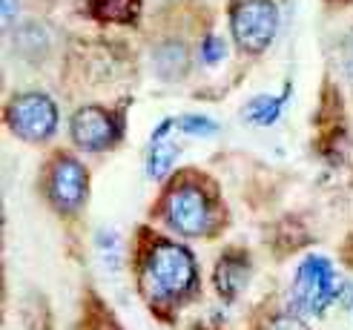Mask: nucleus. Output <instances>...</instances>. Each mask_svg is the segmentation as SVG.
<instances>
[{
  "instance_id": "f257e3e1",
  "label": "nucleus",
  "mask_w": 353,
  "mask_h": 330,
  "mask_svg": "<svg viewBox=\"0 0 353 330\" xmlns=\"http://www.w3.org/2000/svg\"><path fill=\"white\" fill-rule=\"evenodd\" d=\"M147 285L158 296H184L196 285V262L187 247L172 241H158L147 258Z\"/></svg>"
},
{
  "instance_id": "f03ea898",
  "label": "nucleus",
  "mask_w": 353,
  "mask_h": 330,
  "mask_svg": "<svg viewBox=\"0 0 353 330\" xmlns=\"http://www.w3.org/2000/svg\"><path fill=\"white\" fill-rule=\"evenodd\" d=\"M276 26H279V12L273 0H236L230 12V29L239 49L259 55V52H264L273 43Z\"/></svg>"
},
{
  "instance_id": "7ed1b4c3",
  "label": "nucleus",
  "mask_w": 353,
  "mask_h": 330,
  "mask_svg": "<svg viewBox=\"0 0 353 330\" xmlns=\"http://www.w3.org/2000/svg\"><path fill=\"white\" fill-rule=\"evenodd\" d=\"M336 296V273L325 256H307L296 270L293 305L302 313H322Z\"/></svg>"
},
{
  "instance_id": "20e7f679",
  "label": "nucleus",
  "mask_w": 353,
  "mask_h": 330,
  "mask_svg": "<svg viewBox=\"0 0 353 330\" xmlns=\"http://www.w3.org/2000/svg\"><path fill=\"white\" fill-rule=\"evenodd\" d=\"M9 127L26 141H46L58 127V110L43 92L17 95L9 103Z\"/></svg>"
},
{
  "instance_id": "39448f33",
  "label": "nucleus",
  "mask_w": 353,
  "mask_h": 330,
  "mask_svg": "<svg viewBox=\"0 0 353 330\" xmlns=\"http://www.w3.org/2000/svg\"><path fill=\"white\" fill-rule=\"evenodd\" d=\"M167 221L181 236H201L210 227V204L199 187L184 184L167 198Z\"/></svg>"
},
{
  "instance_id": "423d86ee",
  "label": "nucleus",
  "mask_w": 353,
  "mask_h": 330,
  "mask_svg": "<svg viewBox=\"0 0 353 330\" xmlns=\"http://www.w3.org/2000/svg\"><path fill=\"white\" fill-rule=\"evenodd\" d=\"M86 189H90V178H86V169L81 161L75 158H61L52 169L49 178V198L58 207L61 213H72L83 204Z\"/></svg>"
},
{
  "instance_id": "0eeeda50",
  "label": "nucleus",
  "mask_w": 353,
  "mask_h": 330,
  "mask_svg": "<svg viewBox=\"0 0 353 330\" xmlns=\"http://www.w3.org/2000/svg\"><path fill=\"white\" fill-rule=\"evenodd\" d=\"M118 130L107 110L101 107H81L72 115V141L90 152H101L115 144Z\"/></svg>"
},
{
  "instance_id": "6e6552de",
  "label": "nucleus",
  "mask_w": 353,
  "mask_h": 330,
  "mask_svg": "<svg viewBox=\"0 0 353 330\" xmlns=\"http://www.w3.org/2000/svg\"><path fill=\"white\" fill-rule=\"evenodd\" d=\"M152 63H155V72L161 75L164 81L184 78L187 69H190V52L179 41H167V43H161L152 52Z\"/></svg>"
},
{
  "instance_id": "1a4fd4ad",
  "label": "nucleus",
  "mask_w": 353,
  "mask_h": 330,
  "mask_svg": "<svg viewBox=\"0 0 353 330\" xmlns=\"http://www.w3.org/2000/svg\"><path fill=\"white\" fill-rule=\"evenodd\" d=\"M141 12V0H92V14L110 23H132Z\"/></svg>"
},
{
  "instance_id": "9d476101",
  "label": "nucleus",
  "mask_w": 353,
  "mask_h": 330,
  "mask_svg": "<svg viewBox=\"0 0 353 330\" xmlns=\"http://www.w3.org/2000/svg\"><path fill=\"white\" fill-rule=\"evenodd\" d=\"M247 276V262L241 256H224L219 262V270H216V282H219V290L221 296H236L241 282Z\"/></svg>"
},
{
  "instance_id": "9b49d317",
  "label": "nucleus",
  "mask_w": 353,
  "mask_h": 330,
  "mask_svg": "<svg viewBox=\"0 0 353 330\" xmlns=\"http://www.w3.org/2000/svg\"><path fill=\"white\" fill-rule=\"evenodd\" d=\"M175 158H179V147L170 144V141H155L150 158H147V172L152 178H164L167 172L172 169Z\"/></svg>"
},
{
  "instance_id": "f8f14e48",
  "label": "nucleus",
  "mask_w": 353,
  "mask_h": 330,
  "mask_svg": "<svg viewBox=\"0 0 353 330\" xmlns=\"http://www.w3.org/2000/svg\"><path fill=\"white\" fill-rule=\"evenodd\" d=\"M290 92V90H288ZM288 92L281 95V98H268V95H261V98H256L250 107L244 110V115L253 121V124H261V127H268V124H273V121L279 118V112H281V103L288 101Z\"/></svg>"
},
{
  "instance_id": "ddd939ff",
  "label": "nucleus",
  "mask_w": 353,
  "mask_h": 330,
  "mask_svg": "<svg viewBox=\"0 0 353 330\" xmlns=\"http://www.w3.org/2000/svg\"><path fill=\"white\" fill-rule=\"evenodd\" d=\"M179 127H181L187 135H201V138H210V135L219 132L216 121H210V118H204V115H184V118L179 121Z\"/></svg>"
},
{
  "instance_id": "4468645a",
  "label": "nucleus",
  "mask_w": 353,
  "mask_h": 330,
  "mask_svg": "<svg viewBox=\"0 0 353 330\" xmlns=\"http://www.w3.org/2000/svg\"><path fill=\"white\" fill-rule=\"evenodd\" d=\"M224 52H227V46H224L221 38H216V34H210V38L201 43V58L207 63H219L224 58Z\"/></svg>"
},
{
  "instance_id": "2eb2a0df",
  "label": "nucleus",
  "mask_w": 353,
  "mask_h": 330,
  "mask_svg": "<svg viewBox=\"0 0 353 330\" xmlns=\"http://www.w3.org/2000/svg\"><path fill=\"white\" fill-rule=\"evenodd\" d=\"M264 330H307V324L299 316H293V313H285V316H276Z\"/></svg>"
},
{
  "instance_id": "dca6fc26",
  "label": "nucleus",
  "mask_w": 353,
  "mask_h": 330,
  "mask_svg": "<svg viewBox=\"0 0 353 330\" xmlns=\"http://www.w3.org/2000/svg\"><path fill=\"white\" fill-rule=\"evenodd\" d=\"M14 6H17L14 0H3V21H6V23H12V17H14Z\"/></svg>"
}]
</instances>
